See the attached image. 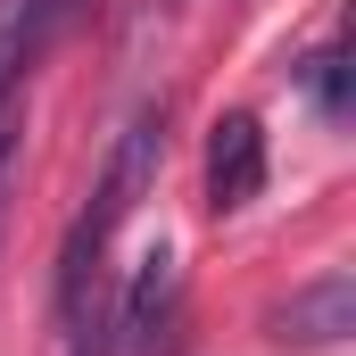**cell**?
Here are the masks:
<instances>
[{
    "instance_id": "6da1fadb",
    "label": "cell",
    "mask_w": 356,
    "mask_h": 356,
    "mask_svg": "<svg viewBox=\"0 0 356 356\" xmlns=\"http://www.w3.org/2000/svg\"><path fill=\"white\" fill-rule=\"evenodd\" d=\"M158 166H166V99H141V108L124 116V133H116L99 182H91V199L75 207L67 241H58V315H75L91 290L108 282V249H116V232L133 224V207L158 191Z\"/></svg>"
},
{
    "instance_id": "7a4b0ae2",
    "label": "cell",
    "mask_w": 356,
    "mask_h": 356,
    "mask_svg": "<svg viewBox=\"0 0 356 356\" xmlns=\"http://www.w3.org/2000/svg\"><path fill=\"white\" fill-rule=\"evenodd\" d=\"M175 323H182V266H175V249L158 241L133 266L124 298H116V340L133 356H175Z\"/></svg>"
},
{
    "instance_id": "3957f363",
    "label": "cell",
    "mask_w": 356,
    "mask_h": 356,
    "mask_svg": "<svg viewBox=\"0 0 356 356\" xmlns=\"http://www.w3.org/2000/svg\"><path fill=\"white\" fill-rule=\"evenodd\" d=\"M257 191H266V124L249 108H232L207 133V207L216 216H241Z\"/></svg>"
},
{
    "instance_id": "277c9868",
    "label": "cell",
    "mask_w": 356,
    "mask_h": 356,
    "mask_svg": "<svg viewBox=\"0 0 356 356\" xmlns=\"http://www.w3.org/2000/svg\"><path fill=\"white\" fill-rule=\"evenodd\" d=\"M273 332L298 340V348H332V340H348V332H356V290H348V273H323V282L290 290V307H273Z\"/></svg>"
},
{
    "instance_id": "5b68a950",
    "label": "cell",
    "mask_w": 356,
    "mask_h": 356,
    "mask_svg": "<svg viewBox=\"0 0 356 356\" xmlns=\"http://www.w3.org/2000/svg\"><path fill=\"white\" fill-rule=\"evenodd\" d=\"M42 50H50V0H0V108L17 99Z\"/></svg>"
},
{
    "instance_id": "8992f818",
    "label": "cell",
    "mask_w": 356,
    "mask_h": 356,
    "mask_svg": "<svg viewBox=\"0 0 356 356\" xmlns=\"http://www.w3.org/2000/svg\"><path fill=\"white\" fill-rule=\"evenodd\" d=\"M307 83H315V99H323V116H348V58H340V42L307 58Z\"/></svg>"
},
{
    "instance_id": "52a82bcc",
    "label": "cell",
    "mask_w": 356,
    "mask_h": 356,
    "mask_svg": "<svg viewBox=\"0 0 356 356\" xmlns=\"http://www.w3.org/2000/svg\"><path fill=\"white\" fill-rule=\"evenodd\" d=\"M108 0H50V42L67 33V25H83V17H99Z\"/></svg>"
},
{
    "instance_id": "ba28073f",
    "label": "cell",
    "mask_w": 356,
    "mask_h": 356,
    "mask_svg": "<svg viewBox=\"0 0 356 356\" xmlns=\"http://www.w3.org/2000/svg\"><path fill=\"white\" fill-rule=\"evenodd\" d=\"M0 241H8V175H0Z\"/></svg>"
}]
</instances>
